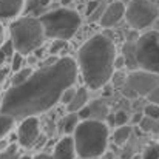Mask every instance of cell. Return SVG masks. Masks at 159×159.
<instances>
[{"label":"cell","mask_w":159,"mask_h":159,"mask_svg":"<svg viewBox=\"0 0 159 159\" xmlns=\"http://www.w3.org/2000/svg\"><path fill=\"white\" fill-rule=\"evenodd\" d=\"M76 80V60L68 56L60 57L53 65L34 71L25 84L11 87L5 93L0 108L14 120L37 117V114L51 110L60 101L63 91L71 88Z\"/></svg>","instance_id":"6da1fadb"},{"label":"cell","mask_w":159,"mask_h":159,"mask_svg":"<svg viewBox=\"0 0 159 159\" xmlns=\"http://www.w3.org/2000/svg\"><path fill=\"white\" fill-rule=\"evenodd\" d=\"M116 47L104 34L88 39L77 51V63L87 88L99 90L113 79Z\"/></svg>","instance_id":"7a4b0ae2"},{"label":"cell","mask_w":159,"mask_h":159,"mask_svg":"<svg viewBox=\"0 0 159 159\" xmlns=\"http://www.w3.org/2000/svg\"><path fill=\"white\" fill-rule=\"evenodd\" d=\"M108 125L98 120H80L73 133L76 153L80 159H98L108 145Z\"/></svg>","instance_id":"3957f363"},{"label":"cell","mask_w":159,"mask_h":159,"mask_svg":"<svg viewBox=\"0 0 159 159\" xmlns=\"http://www.w3.org/2000/svg\"><path fill=\"white\" fill-rule=\"evenodd\" d=\"M11 42L16 53L22 56L37 51L45 40V30L40 23V19L36 17H22L9 25Z\"/></svg>","instance_id":"277c9868"},{"label":"cell","mask_w":159,"mask_h":159,"mask_svg":"<svg viewBox=\"0 0 159 159\" xmlns=\"http://www.w3.org/2000/svg\"><path fill=\"white\" fill-rule=\"evenodd\" d=\"M40 23L45 30V37L68 42L80 28V16L68 8H59L40 16Z\"/></svg>","instance_id":"5b68a950"},{"label":"cell","mask_w":159,"mask_h":159,"mask_svg":"<svg viewBox=\"0 0 159 159\" xmlns=\"http://www.w3.org/2000/svg\"><path fill=\"white\" fill-rule=\"evenodd\" d=\"M139 70L159 74V31H147L136 39Z\"/></svg>","instance_id":"8992f818"},{"label":"cell","mask_w":159,"mask_h":159,"mask_svg":"<svg viewBox=\"0 0 159 159\" xmlns=\"http://www.w3.org/2000/svg\"><path fill=\"white\" fill-rule=\"evenodd\" d=\"M158 6L152 0H131L125 11V20L133 30H144L158 20Z\"/></svg>","instance_id":"52a82bcc"},{"label":"cell","mask_w":159,"mask_h":159,"mask_svg":"<svg viewBox=\"0 0 159 159\" xmlns=\"http://www.w3.org/2000/svg\"><path fill=\"white\" fill-rule=\"evenodd\" d=\"M127 85L138 94V96H145L159 87V74H153L144 70H136L131 71L127 76Z\"/></svg>","instance_id":"ba28073f"},{"label":"cell","mask_w":159,"mask_h":159,"mask_svg":"<svg viewBox=\"0 0 159 159\" xmlns=\"http://www.w3.org/2000/svg\"><path fill=\"white\" fill-rule=\"evenodd\" d=\"M39 134H40V122L37 117H26L20 122L17 130V139L22 147L30 148L36 145V142L39 141Z\"/></svg>","instance_id":"9c48e42d"},{"label":"cell","mask_w":159,"mask_h":159,"mask_svg":"<svg viewBox=\"0 0 159 159\" xmlns=\"http://www.w3.org/2000/svg\"><path fill=\"white\" fill-rule=\"evenodd\" d=\"M80 120H98V122H105L110 117V107L102 99H94L91 101L84 110L79 113Z\"/></svg>","instance_id":"30bf717a"},{"label":"cell","mask_w":159,"mask_h":159,"mask_svg":"<svg viewBox=\"0 0 159 159\" xmlns=\"http://www.w3.org/2000/svg\"><path fill=\"white\" fill-rule=\"evenodd\" d=\"M125 11H127V6L122 2H113L105 8L99 23L104 28H111L125 17Z\"/></svg>","instance_id":"8fae6325"},{"label":"cell","mask_w":159,"mask_h":159,"mask_svg":"<svg viewBox=\"0 0 159 159\" xmlns=\"http://www.w3.org/2000/svg\"><path fill=\"white\" fill-rule=\"evenodd\" d=\"M76 153V145L73 136H63L54 147L53 159H74Z\"/></svg>","instance_id":"7c38bea8"},{"label":"cell","mask_w":159,"mask_h":159,"mask_svg":"<svg viewBox=\"0 0 159 159\" xmlns=\"http://www.w3.org/2000/svg\"><path fill=\"white\" fill-rule=\"evenodd\" d=\"M25 9L23 0H0V20L16 19Z\"/></svg>","instance_id":"4fadbf2b"},{"label":"cell","mask_w":159,"mask_h":159,"mask_svg":"<svg viewBox=\"0 0 159 159\" xmlns=\"http://www.w3.org/2000/svg\"><path fill=\"white\" fill-rule=\"evenodd\" d=\"M80 124V117L77 113H68L59 120V131L65 136H70L76 131L77 125Z\"/></svg>","instance_id":"5bb4252c"},{"label":"cell","mask_w":159,"mask_h":159,"mask_svg":"<svg viewBox=\"0 0 159 159\" xmlns=\"http://www.w3.org/2000/svg\"><path fill=\"white\" fill-rule=\"evenodd\" d=\"M87 105H88V90L85 87H80V88H77L74 99L66 108H68V113H79Z\"/></svg>","instance_id":"9a60e30c"},{"label":"cell","mask_w":159,"mask_h":159,"mask_svg":"<svg viewBox=\"0 0 159 159\" xmlns=\"http://www.w3.org/2000/svg\"><path fill=\"white\" fill-rule=\"evenodd\" d=\"M122 57L125 60V66L131 71H136L139 68L138 59H136V42H127L122 48Z\"/></svg>","instance_id":"2e32d148"},{"label":"cell","mask_w":159,"mask_h":159,"mask_svg":"<svg viewBox=\"0 0 159 159\" xmlns=\"http://www.w3.org/2000/svg\"><path fill=\"white\" fill-rule=\"evenodd\" d=\"M131 136V127L124 125V127H117L113 133V142L116 145H124Z\"/></svg>","instance_id":"e0dca14e"},{"label":"cell","mask_w":159,"mask_h":159,"mask_svg":"<svg viewBox=\"0 0 159 159\" xmlns=\"http://www.w3.org/2000/svg\"><path fill=\"white\" fill-rule=\"evenodd\" d=\"M12 127H14V119L0 108V141L11 131Z\"/></svg>","instance_id":"ac0fdd59"},{"label":"cell","mask_w":159,"mask_h":159,"mask_svg":"<svg viewBox=\"0 0 159 159\" xmlns=\"http://www.w3.org/2000/svg\"><path fill=\"white\" fill-rule=\"evenodd\" d=\"M33 73H34V71H33L31 68H23V70L14 73V76L11 77V85H12V87H19V85L25 84V82L31 77Z\"/></svg>","instance_id":"d6986e66"},{"label":"cell","mask_w":159,"mask_h":159,"mask_svg":"<svg viewBox=\"0 0 159 159\" xmlns=\"http://www.w3.org/2000/svg\"><path fill=\"white\" fill-rule=\"evenodd\" d=\"M139 128H141L144 133H158L159 131V120H155V119H150V117L144 116L142 122L139 124Z\"/></svg>","instance_id":"ffe728a7"},{"label":"cell","mask_w":159,"mask_h":159,"mask_svg":"<svg viewBox=\"0 0 159 159\" xmlns=\"http://www.w3.org/2000/svg\"><path fill=\"white\" fill-rule=\"evenodd\" d=\"M142 159H159V144L152 142L145 147L144 153H142Z\"/></svg>","instance_id":"44dd1931"},{"label":"cell","mask_w":159,"mask_h":159,"mask_svg":"<svg viewBox=\"0 0 159 159\" xmlns=\"http://www.w3.org/2000/svg\"><path fill=\"white\" fill-rule=\"evenodd\" d=\"M127 120H128V114H127L125 111H122V110L116 111V113L110 117V122L114 124V125H117V127H124V125H127Z\"/></svg>","instance_id":"7402d4cb"},{"label":"cell","mask_w":159,"mask_h":159,"mask_svg":"<svg viewBox=\"0 0 159 159\" xmlns=\"http://www.w3.org/2000/svg\"><path fill=\"white\" fill-rule=\"evenodd\" d=\"M144 116L150 117V119H155V120H159V105H155V104H148L144 108Z\"/></svg>","instance_id":"603a6c76"},{"label":"cell","mask_w":159,"mask_h":159,"mask_svg":"<svg viewBox=\"0 0 159 159\" xmlns=\"http://www.w3.org/2000/svg\"><path fill=\"white\" fill-rule=\"evenodd\" d=\"M0 159H20L19 153H17V147L14 144H11L5 152L0 153Z\"/></svg>","instance_id":"cb8c5ba5"},{"label":"cell","mask_w":159,"mask_h":159,"mask_svg":"<svg viewBox=\"0 0 159 159\" xmlns=\"http://www.w3.org/2000/svg\"><path fill=\"white\" fill-rule=\"evenodd\" d=\"M23 56L19 53H16L12 56V59H11V70L14 71V73H17V71H20V70H23Z\"/></svg>","instance_id":"d4e9b609"},{"label":"cell","mask_w":159,"mask_h":159,"mask_svg":"<svg viewBox=\"0 0 159 159\" xmlns=\"http://www.w3.org/2000/svg\"><path fill=\"white\" fill-rule=\"evenodd\" d=\"M76 88L74 87H71V88H68V90H65L63 91V94H62V98H60V102L62 104H65V105L68 107L70 104H71V101L74 99V96H76Z\"/></svg>","instance_id":"484cf974"},{"label":"cell","mask_w":159,"mask_h":159,"mask_svg":"<svg viewBox=\"0 0 159 159\" xmlns=\"http://www.w3.org/2000/svg\"><path fill=\"white\" fill-rule=\"evenodd\" d=\"M40 0H28L25 3V12L26 14H33V12H37L40 9Z\"/></svg>","instance_id":"4316f807"},{"label":"cell","mask_w":159,"mask_h":159,"mask_svg":"<svg viewBox=\"0 0 159 159\" xmlns=\"http://www.w3.org/2000/svg\"><path fill=\"white\" fill-rule=\"evenodd\" d=\"M66 42L65 40H53V45L50 47V53L51 54H57L60 53V51H63L65 48H66Z\"/></svg>","instance_id":"83f0119b"},{"label":"cell","mask_w":159,"mask_h":159,"mask_svg":"<svg viewBox=\"0 0 159 159\" xmlns=\"http://www.w3.org/2000/svg\"><path fill=\"white\" fill-rule=\"evenodd\" d=\"M99 6H101V2H99V0H90V2H88V5H87L85 14H87L88 17H91V16L99 9Z\"/></svg>","instance_id":"f1b7e54d"},{"label":"cell","mask_w":159,"mask_h":159,"mask_svg":"<svg viewBox=\"0 0 159 159\" xmlns=\"http://www.w3.org/2000/svg\"><path fill=\"white\" fill-rule=\"evenodd\" d=\"M120 93H122L125 98H128V99H134V98H138V94H136V93H134V91H133V90L127 85V84L120 88Z\"/></svg>","instance_id":"f546056e"},{"label":"cell","mask_w":159,"mask_h":159,"mask_svg":"<svg viewBox=\"0 0 159 159\" xmlns=\"http://www.w3.org/2000/svg\"><path fill=\"white\" fill-rule=\"evenodd\" d=\"M148 102L150 104H155V105H159V87L158 88H155L150 94H148Z\"/></svg>","instance_id":"4dcf8cb0"},{"label":"cell","mask_w":159,"mask_h":159,"mask_svg":"<svg viewBox=\"0 0 159 159\" xmlns=\"http://www.w3.org/2000/svg\"><path fill=\"white\" fill-rule=\"evenodd\" d=\"M124 66H125V60H124V57H122V56H117L116 60H114V70L120 71Z\"/></svg>","instance_id":"1f68e13d"},{"label":"cell","mask_w":159,"mask_h":159,"mask_svg":"<svg viewBox=\"0 0 159 159\" xmlns=\"http://www.w3.org/2000/svg\"><path fill=\"white\" fill-rule=\"evenodd\" d=\"M142 119H144V114L136 113V114L133 116V124H141V122H142Z\"/></svg>","instance_id":"d6a6232c"},{"label":"cell","mask_w":159,"mask_h":159,"mask_svg":"<svg viewBox=\"0 0 159 159\" xmlns=\"http://www.w3.org/2000/svg\"><path fill=\"white\" fill-rule=\"evenodd\" d=\"M6 76H8V70L6 68H0V85L3 84V80L6 79Z\"/></svg>","instance_id":"836d02e7"},{"label":"cell","mask_w":159,"mask_h":159,"mask_svg":"<svg viewBox=\"0 0 159 159\" xmlns=\"http://www.w3.org/2000/svg\"><path fill=\"white\" fill-rule=\"evenodd\" d=\"M8 147H9V142H8V141H5V139H2V141H0V153H2V152H5Z\"/></svg>","instance_id":"e575fe53"},{"label":"cell","mask_w":159,"mask_h":159,"mask_svg":"<svg viewBox=\"0 0 159 159\" xmlns=\"http://www.w3.org/2000/svg\"><path fill=\"white\" fill-rule=\"evenodd\" d=\"M6 59H8L6 53L3 51V48H0V65H3V63L6 62Z\"/></svg>","instance_id":"d590c367"},{"label":"cell","mask_w":159,"mask_h":159,"mask_svg":"<svg viewBox=\"0 0 159 159\" xmlns=\"http://www.w3.org/2000/svg\"><path fill=\"white\" fill-rule=\"evenodd\" d=\"M33 159H53V156H50V155H47V153H39V155H36Z\"/></svg>","instance_id":"8d00e7d4"},{"label":"cell","mask_w":159,"mask_h":159,"mask_svg":"<svg viewBox=\"0 0 159 159\" xmlns=\"http://www.w3.org/2000/svg\"><path fill=\"white\" fill-rule=\"evenodd\" d=\"M50 2H51V0H40V6L43 8V6H47V5H48Z\"/></svg>","instance_id":"74e56055"},{"label":"cell","mask_w":159,"mask_h":159,"mask_svg":"<svg viewBox=\"0 0 159 159\" xmlns=\"http://www.w3.org/2000/svg\"><path fill=\"white\" fill-rule=\"evenodd\" d=\"M71 2H73V0H60V3H62L63 6H66V5H70Z\"/></svg>","instance_id":"f35d334b"},{"label":"cell","mask_w":159,"mask_h":159,"mask_svg":"<svg viewBox=\"0 0 159 159\" xmlns=\"http://www.w3.org/2000/svg\"><path fill=\"white\" fill-rule=\"evenodd\" d=\"M2 37H3V26L0 25V42H2Z\"/></svg>","instance_id":"ab89813d"},{"label":"cell","mask_w":159,"mask_h":159,"mask_svg":"<svg viewBox=\"0 0 159 159\" xmlns=\"http://www.w3.org/2000/svg\"><path fill=\"white\" fill-rule=\"evenodd\" d=\"M20 159H33L31 156H28V155H25V156H20Z\"/></svg>","instance_id":"60d3db41"},{"label":"cell","mask_w":159,"mask_h":159,"mask_svg":"<svg viewBox=\"0 0 159 159\" xmlns=\"http://www.w3.org/2000/svg\"><path fill=\"white\" fill-rule=\"evenodd\" d=\"M131 159H142V158H141V156H133Z\"/></svg>","instance_id":"b9f144b4"},{"label":"cell","mask_w":159,"mask_h":159,"mask_svg":"<svg viewBox=\"0 0 159 159\" xmlns=\"http://www.w3.org/2000/svg\"><path fill=\"white\" fill-rule=\"evenodd\" d=\"M152 2H153V3H155V0H152Z\"/></svg>","instance_id":"7bdbcfd3"}]
</instances>
